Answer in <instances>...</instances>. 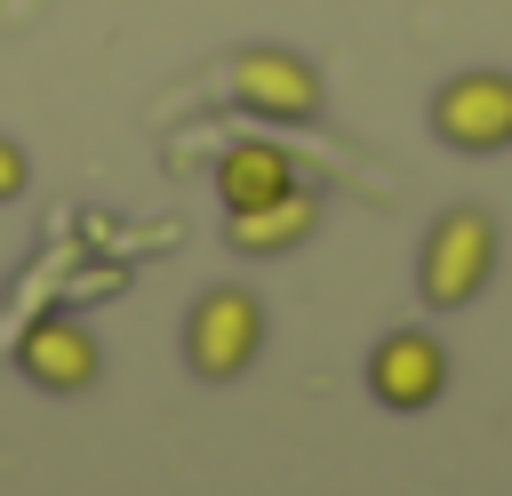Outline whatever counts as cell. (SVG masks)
<instances>
[{
    "instance_id": "cell-1",
    "label": "cell",
    "mask_w": 512,
    "mask_h": 496,
    "mask_svg": "<svg viewBox=\"0 0 512 496\" xmlns=\"http://www.w3.org/2000/svg\"><path fill=\"white\" fill-rule=\"evenodd\" d=\"M488 272H496V224H488L480 208H448V216L424 232V248H416V288H424V304H440V312L472 304V296L488 288Z\"/></svg>"
},
{
    "instance_id": "cell-2",
    "label": "cell",
    "mask_w": 512,
    "mask_h": 496,
    "mask_svg": "<svg viewBox=\"0 0 512 496\" xmlns=\"http://www.w3.org/2000/svg\"><path fill=\"white\" fill-rule=\"evenodd\" d=\"M256 352H264V304H256L248 288H208V296L192 304V320H184V360H192V376L224 384V376H240Z\"/></svg>"
},
{
    "instance_id": "cell-3",
    "label": "cell",
    "mask_w": 512,
    "mask_h": 496,
    "mask_svg": "<svg viewBox=\"0 0 512 496\" xmlns=\"http://www.w3.org/2000/svg\"><path fill=\"white\" fill-rule=\"evenodd\" d=\"M432 136L456 152H504L512 144V80L504 72H456L432 96Z\"/></svg>"
},
{
    "instance_id": "cell-4",
    "label": "cell",
    "mask_w": 512,
    "mask_h": 496,
    "mask_svg": "<svg viewBox=\"0 0 512 496\" xmlns=\"http://www.w3.org/2000/svg\"><path fill=\"white\" fill-rule=\"evenodd\" d=\"M368 392H376L392 416L432 408V400L448 392V352H440V336H424V328H392V336L368 352Z\"/></svg>"
},
{
    "instance_id": "cell-5",
    "label": "cell",
    "mask_w": 512,
    "mask_h": 496,
    "mask_svg": "<svg viewBox=\"0 0 512 496\" xmlns=\"http://www.w3.org/2000/svg\"><path fill=\"white\" fill-rule=\"evenodd\" d=\"M232 96L256 120H312L320 112V72L304 56H288V48H248L232 64Z\"/></svg>"
},
{
    "instance_id": "cell-6",
    "label": "cell",
    "mask_w": 512,
    "mask_h": 496,
    "mask_svg": "<svg viewBox=\"0 0 512 496\" xmlns=\"http://www.w3.org/2000/svg\"><path fill=\"white\" fill-rule=\"evenodd\" d=\"M16 368H24L40 392H88L96 368H104V352H96V336H88L72 312H40V320L16 336Z\"/></svg>"
},
{
    "instance_id": "cell-7",
    "label": "cell",
    "mask_w": 512,
    "mask_h": 496,
    "mask_svg": "<svg viewBox=\"0 0 512 496\" xmlns=\"http://www.w3.org/2000/svg\"><path fill=\"white\" fill-rule=\"evenodd\" d=\"M216 192H224V216H232V208H264V200L296 192V160H288L280 144H264V136H240V144H224V160H216Z\"/></svg>"
},
{
    "instance_id": "cell-8",
    "label": "cell",
    "mask_w": 512,
    "mask_h": 496,
    "mask_svg": "<svg viewBox=\"0 0 512 496\" xmlns=\"http://www.w3.org/2000/svg\"><path fill=\"white\" fill-rule=\"evenodd\" d=\"M312 224H320V208H312V192L296 184V192H280V200H264V208H232V248L280 256V248H304Z\"/></svg>"
},
{
    "instance_id": "cell-9",
    "label": "cell",
    "mask_w": 512,
    "mask_h": 496,
    "mask_svg": "<svg viewBox=\"0 0 512 496\" xmlns=\"http://www.w3.org/2000/svg\"><path fill=\"white\" fill-rule=\"evenodd\" d=\"M24 184H32V168H24V152H16L8 136H0V200H16Z\"/></svg>"
}]
</instances>
